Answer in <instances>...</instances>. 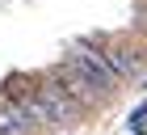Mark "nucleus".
<instances>
[{
	"label": "nucleus",
	"mask_w": 147,
	"mask_h": 135,
	"mask_svg": "<svg viewBox=\"0 0 147 135\" xmlns=\"http://www.w3.org/2000/svg\"><path fill=\"white\" fill-rule=\"evenodd\" d=\"M88 38L101 46V55L109 59V68L118 72L122 85H139V80L147 76V42L118 38V34H88Z\"/></svg>",
	"instance_id": "f257e3e1"
},
{
	"label": "nucleus",
	"mask_w": 147,
	"mask_h": 135,
	"mask_svg": "<svg viewBox=\"0 0 147 135\" xmlns=\"http://www.w3.org/2000/svg\"><path fill=\"white\" fill-rule=\"evenodd\" d=\"M63 63H71V68H76V72H80L84 80H92V85H97V89H101L105 97H113V93H118V85H122V80H118V72L109 68V59L101 55V46L92 42L88 34H84L80 42H71V46H67Z\"/></svg>",
	"instance_id": "f03ea898"
},
{
	"label": "nucleus",
	"mask_w": 147,
	"mask_h": 135,
	"mask_svg": "<svg viewBox=\"0 0 147 135\" xmlns=\"http://www.w3.org/2000/svg\"><path fill=\"white\" fill-rule=\"evenodd\" d=\"M51 72H55V76L63 80V89H67L71 97H76L80 106H84V110H97V106H105V101H109L101 89H97V85H92V80H84V76L76 72V68H71V63H63V59H59V63L51 68Z\"/></svg>",
	"instance_id": "7ed1b4c3"
},
{
	"label": "nucleus",
	"mask_w": 147,
	"mask_h": 135,
	"mask_svg": "<svg viewBox=\"0 0 147 135\" xmlns=\"http://www.w3.org/2000/svg\"><path fill=\"white\" fill-rule=\"evenodd\" d=\"M0 135H38V127L30 123V114L21 110V101L0 85Z\"/></svg>",
	"instance_id": "20e7f679"
},
{
	"label": "nucleus",
	"mask_w": 147,
	"mask_h": 135,
	"mask_svg": "<svg viewBox=\"0 0 147 135\" xmlns=\"http://www.w3.org/2000/svg\"><path fill=\"white\" fill-rule=\"evenodd\" d=\"M126 123H130V131H135V127H147V97L130 110V118H126Z\"/></svg>",
	"instance_id": "39448f33"
}]
</instances>
